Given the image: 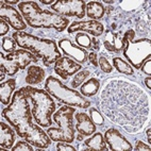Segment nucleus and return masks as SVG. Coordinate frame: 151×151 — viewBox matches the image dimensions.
Returning a JSON list of instances; mask_svg holds the SVG:
<instances>
[{
  "label": "nucleus",
  "instance_id": "27",
  "mask_svg": "<svg viewBox=\"0 0 151 151\" xmlns=\"http://www.w3.org/2000/svg\"><path fill=\"white\" fill-rule=\"evenodd\" d=\"M145 4V1H137V0H126L119 2V8L126 12H133L137 10L138 8H142V6Z\"/></svg>",
  "mask_w": 151,
  "mask_h": 151
},
{
  "label": "nucleus",
  "instance_id": "34",
  "mask_svg": "<svg viewBox=\"0 0 151 151\" xmlns=\"http://www.w3.org/2000/svg\"><path fill=\"white\" fill-rule=\"evenodd\" d=\"M133 149L136 151H150L151 147H150V145H146V144H144L142 140H136V143H135V148H133Z\"/></svg>",
  "mask_w": 151,
  "mask_h": 151
},
{
  "label": "nucleus",
  "instance_id": "32",
  "mask_svg": "<svg viewBox=\"0 0 151 151\" xmlns=\"http://www.w3.org/2000/svg\"><path fill=\"white\" fill-rule=\"evenodd\" d=\"M57 149L59 151H76V147L69 145V143H65V142H58Z\"/></svg>",
  "mask_w": 151,
  "mask_h": 151
},
{
  "label": "nucleus",
  "instance_id": "26",
  "mask_svg": "<svg viewBox=\"0 0 151 151\" xmlns=\"http://www.w3.org/2000/svg\"><path fill=\"white\" fill-rule=\"evenodd\" d=\"M91 76V71L88 69H81L79 73H76V76L73 77V79L70 82V86L71 88H77L79 87L81 84H83L84 82L86 81L88 77Z\"/></svg>",
  "mask_w": 151,
  "mask_h": 151
},
{
  "label": "nucleus",
  "instance_id": "5",
  "mask_svg": "<svg viewBox=\"0 0 151 151\" xmlns=\"http://www.w3.org/2000/svg\"><path fill=\"white\" fill-rule=\"evenodd\" d=\"M29 100L33 104L32 115L38 126L51 127L53 124L52 115L55 112V102L46 89L34 87L32 85L22 87Z\"/></svg>",
  "mask_w": 151,
  "mask_h": 151
},
{
  "label": "nucleus",
  "instance_id": "11",
  "mask_svg": "<svg viewBox=\"0 0 151 151\" xmlns=\"http://www.w3.org/2000/svg\"><path fill=\"white\" fill-rule=\"evenodd\" d=\"M0 19L6 20L15 31H24L27 28V22H24V17L16 9L9 6L4 0L0 1Z\"/></svg>",
  "mask_w": 151,
  "mask_h": 151
},
{
  "label": "nucleus",
  "instance_id": "31",
  "mask_svg": "<svg viewBox=\"0 0 151 151\" xmlns=\"http://www.w3.org/2000/svg\"><path fill=\"white\" fill-rule=\"evenodd\" d=\"M12 151H33V145L27 140H19L12 147Z\"/></svg>",
  "mask_w": 151,
  "mask_h": 151
},
{
  "label": "nucleus",
  "instance_id": "15",
  "mask_svg": "<svg viewBox=\"0 0 151 151\" xmlns=\"http://www.w3.org/2000/svg\"><path fill=\"white\" fill-rule=\"evenodd\" d=\"M82 69L81 64L68 57H61L54 63V73L63 80H67L70 76L76 75Z\"/></svg>",
  "mask_w": 151,
  "mask_h": 151
},
{
  "label": "nucleus",
  "instance_id": "18",
  "mask_svg": "<svg viewBox=\"0 0 151 151\" xmlns=\"http://www.w3.org/2000/svg\"><path fill=\"white\" fill-rule=\"evenodd\" d=\"M16 140V133L6 122L0 124V146L1 149H12Z\"/></svg>",
  "mask_w": 151,
  "mask_h": 151
},
{
  "label": "nucleus",
  "instance_id": "8",
  "mask_svg": "<svg viewBox=\"0 0 151 151\" xmlns=\"http://www.w3.org/2000/svg\"><path fill=\"white\" fill-rule=\"evenodd\" d=\"M44 86L51 96L66 105L77 106L80 109H87L91 106V101L85 99L81 93H78L75 88L66 86L62 83V81H60L53 76H49L46 79Z\"/></svg>",
  "mask_w": 151,
  "mask_h": 151
},
{
  "label": "nucleus",
  "instance_id": "20",
  "mask_svg": "<svg viewBox=\"0 0 151 151\" xmlns=\"http://www.w3.org/2000/svg\"><path fill=\"white\" fill-rule=\"evenodd\" d=\"M45 70L41 66H36V65H31L27 68V76L24 78L26 83L29 85H37L42 83L45 79Z\"/></svg>",
  "mask_w": 151,
  "mask_h": 151
},
{
  "label": "nucleus",
  "instance_id": "35",
  "mask_svg": "<svg viewBox=\"0 0 151 151\" xmlns=\"http://www.w3.org/2000/svg\"><path fill=\"white\" fill-rule=\"evenodd\" d=\"M9 31H10V26H9V24L6 20L0 19V35H1V36H4Z\"/></svg>",
  "mask_w": 151,
  "mask_h": 151
},
{
  "label": "nucleus",
  "instance_id": "14",
  "mask_svg": "<svg viewBox=\"0 0 151 151\" xmlns=\"http://www.w3.org/2000/svg\"><path fill=\"white\" fill-rule=\"evenodd\" d=\"M59 48L63 51V53L67 57H70L73 61H76L79 64L86 63L88 60V52L85 49L79 47L78 45H75L73 42L68 38H62L59 41Z\"/></svg>",
  "mask_w": 151,
  "mask_h": 151
},
{
  "label": "nucleus",
  "instance_id": "21",
  "mask_svg": "<svg viewBox=\"0 0 151 151\" xmlns=\"http://www.w3.org/2000/svg\"><path fill=\"white\" fill-rule=\"evenodd\" d=\"M105 14V6L100 1H89L86 3V11L85 15L91 20L101 19Z\"/></svg>",
  "mask_w": 151,
  "mask_h": 151
},
{
  "label": "nucleus",
  "instance_id": "22",
  "mask_svg": "<svg viewBox=\"0 0 151 151\" xmlns=\"http://www.w3.org/2000/svg\"><path fill=\"white\" fill-rule=\"evenodd\" d=\"M16 88V80L15 79H9L6 81L2 82L0 85V98L3 104L9 105L11 103V96Z\"/></svg>",
  "mask_w": 151,
  "mask_h": 151
},
{
  "label": "nucleus",
  "instance_id": "39",
  "mask_svg": "<svg viewBox=\"0 0 151 151\" xmlns=\"http://www.w3.org/2000/svg\"><path fill=\"white\" fill-rule=\"evenodd\" d=\"M151 129L150 127L147 128V130H146V137H147V142H148V145H150L151 144Z\"/></svg>",
  "mask_w": 151,
  "mask_h": 151
},
{
  "label": "nucleus",
  "instance_id": "7",
  "mask_svg": "<svg viewBox=\"0 0 151 151\" xmlns=\"http://www.w3.org/2000/svg\"><path fill=\"white\" fill-rule=\"evenodd\" d=\"M76 109L65 105L54 112L53 120L57 122L58 128H48L47 134L53 142L73 143L76 138V130L73 126V115Z\"/></svg>",
  "mask_w": 151,
  "mask_h": 151
},
{
  "label": "nucleus",
  "instance_id": "16",
  "mask_svg": "<svg viewBox=\"0 0 151 151\" xmlns=\"http://www.w3.org/2000/svg\"><path fill=\"white\" fill-rule=\"evenodd\" d=\"M103 33V46L109 52L118 53L124 48V42L120 33H113L110 29Z\"/></svg>",
  "mask_w": 151,
  "mask_h": 151
},
{
  "label": "nucleus",
  "instance_id": "23",
  "mask_svg": "<svg viewBox=\"0 0 151 151\" xmlns=\"http://www.w3.org/2000/svg\"><path fill=\"white\" fill-rule=\"evenodd\" d=\"M84 145H86L88 148H91V151H106V143H105L104 136L100 132H97L93 134L89 138L84 140Z\"/></svg>",
  "mask_w": 151,
  "mask_h": 151
},
{
  "label": "nucleus",
  "instance_id": "13",
  "mask_svg": "<svg viewBox=\"0 0 151 151\" xmlns=\"http://www.w3.org/2000/svg\"><path fill=\"white\" fill-rule=\"evenodd\" d=\"M69 34L76 32H84L93 35L94 37L101 36L104 32V26L98 20H84V22H73L67 28Z\"/></svg>",
  "mask_w": 151,
  "mask_h": 151
},
{
  "label": "nucleus",
  "instance_id": "33",
  "mask_svg": "<svg viewBox=\"0 0 151 151\" xmlns=\"http://www.w3.org/2000/svg\"><path fill=\"white\" fill-rule=\"evenodd\" d=\"M139 69H142V73H145V75L150 77L151 76V59L147 60L146 62H144V64L140 66Z\"/></svg>",
  "mask_w": 151,
  "mask_h": 151
},
{
  "label": "nucleus",
  "instance_id": "38",
  "mask_svg": "<svg viewBox=\"0 0 151 151\" xmlns=\"http://www.w3.org/2000/svg\"><path fill=\"white\" fill-rule=\"evenodd\" d=\"M144 83H145L146 87L150 91V89H151V78H150V77H147V78L144 79Z\"/></svg>",
  "mask_w": 151,
  "mask_h": 151
},
{
  "label": "nucleus",
  "instance_id": "4",
  "mask_svg": "<svg viewBox=\"0 0 151 151\" xmlns=\"http://www.w3.org/2000/svg\"><path fill=\"white\" fill-rule=\"evenodd\" d=\"M12 37L22 49L30 50L37 59H41L46 67L54 64L61 58L58 44L52 40L37 37L24 31H15Z\"/></svg>",
  "mask_w": 151,
  "mask_h": 151
},
{
  "label": "nucleus",
  "instance_id": "17",
  "mask_svg": "<svg viewBox=\"0 0 151 151\" xmlns=\"http://www.w3.org/2000/svg\"><path fill=\"white\" fill-rule=\"evenodd\" d=\"M76 130L78 131L80 134L84 136H91L96 132V124L93 122L91 117L86 113L80 112V113H76Z\"/></svg>",
  "mask_w": 151,
  "mask_h": 151
},
{
  "label": "nucleus",
  "instance_id": "25",
  "mask_svg": "<svg viewBox=\"0 0 151 151\" xmlns=\"http://www.w3.org/2000/svg\"><path fill=\"white\" fill-rule=\"evenodd\" d=\"M113 63V67H115V69L120 73H124L126 76H132L134 73V69L127 61L122 60V58H113L112 60Z\"/></svg>",
  "mask_w": 151,
  "mask_h": 151
},
{
  "label": "nucleus",
  "instance_id": "43",
  "mask_svg": "<svg viewBox=\"0 0 151 151\" xmlns=\"http://www.w3.org/2000/svg\"><path fill=\"white\" fill-rule=\"evenodd\" d=\"M102 3H106V4H113V3H115V1H103Z\"/></svg>",
  "mask_w": 151,
  "mask_h": 151
},
{
  "label": "nucleus",
  "instance_id": "42",
  "mask_svg": "<svg viewBox=\"0 0 151 151\" xmlns=\"http://www.w3.org/2000/svg\"><path fill=\"white\" fill-rule=\"evenodd\" d=\"M83 137H84V135H82V134H80V133H79V136L77 137V139L81 140V139H83Z\"/></svg>",
  "mask_w": 151,
  "mask_h": 151
},
{
  "label": "nucleus",
  "instance_id": "1",
  "mask_svg": "<svg viewBox=\"0 0 151 151\" xmlns=\"http://www.w3.org/2000/svg\"><path fill=\"white\" fill-rule=\"evenodd\" d=\"M97 104L111 122L131 134L140 132L150 117L148 95L135 82L124 78L108 79Z\"/></svg>",
  "mask_w": 151,
  "mask_h": 151
},
{
  "label": "nucleus",
  "instance_id": "9",
  "mask_svg": "<svg viewBox=\"0 0 151 151\" xmlns=\"http://www.w3.org/2000/svg\"><path fill=\"white\" fill-rule=\"evenodd\" d=\"M1 65L4 66L8 76H15L19 69H24L31 63H37L38 59L32 52L24 49H17L15 52L6 53V55L1 52Z\"/></svg>",
  "mask_w": 151,
  "mask_h": 151
},
{
  "label": "nucleus",
  "instance_id": "19",
  "mask_svg": "<svg viewBox=\"0 0 151 151\" xmlns=\"http://www.w3.org/2000/svg\"><path fill=\"white\" fill-rule=\"evenodd\" d=\"M76 45L85 49V50H95L98 51L100 48V43L95 37H91L87 33H77L75 36Z\"/></svg>",
  "mask_w": 151,
  "mask_h": 151
},
{
  "label": "nucleus",
  "instance_id": "40",
  "mask_svg": "<svg viewBox=\"0 0 151 151\" xmlns=\"http://www.w3.org/2000/svg\"><path fill=\"white\" fill-rule=\"evenodd\" d=\"M4 2L6 4H9V6H11V4H19L20 3L18 0H4Z\"/></svg>",
  "mask_w": 151,
  "mask_h": 151
},
{
  "label": "nucleus",
  "instance_id": "37",
  "mask_svg": "<svg viewBox=\"0 0 151 151\" xmlns=\"http://www.w3.org/2000/svg\"><path fill=\"white\" fill-rule=\"evenodd\" d=\"M0 71H1V75H0V80H1V81H3V80H4V78H6V76H8V75H6V68H4V66H3V65H0Z\"/></svg>",
  "mask_w": 151,
  "mask_h": 151
},
{
  "label": "nucleus",
  "instance_id": "29",
  "mask_svg": "<svg viewBox=\"0 0 151 151\" xmlns=\"http://www.w3.org/2000/svg\"><path fill=\"white\" fill-rule=\"evenodd\" d=\"M16 42L14 38L11 37H3L2 38V50L6 53H12L16 51Z\"/></svg>",
  "mask_w": 151,
  "mask_h": 151
},
{
  "label": "nucleus",
  "instance_id": "30",
  "mask_svg": "<svg viewBox=\"0 0 151 151\" xmlns=\"http://www.w3.org/2000/svg\"><path fill=\"white\" fill-rule=\"evenodd\" d=\"M98 65H99L100 69L102 70L103 73H111L113 71V65L111 64L110 61H109L104 55H100V57L98 58Z\"/></svg>",
  "mask_w": 151,
  "mask_h": 151
},
{
  "label": "nucleus",
  "instance_id": "10",
  "mask_svg": "<svg viewBox=\"0 0 151 151\" xmlns=\"http://www.w3.org/2000/svg\"><path fill=\"white\" fill-rule=\"evenodd\" d=\"M53 13L63 17L84 18L86 11V3L83 0H60L50 6Z\"/></svg>",
  "mask_w": 151,
  "mask_h": 151
},
{
  "label": "nucleus",
  "instance_id": "12",
  "mask_svg": "<svg viewBox=\"0 0 151 151\" xmlns=\"http://www.w3.org/2000/svg\"><path fill=\"white\" fill-rule=\"evenodd\" d=\"M104 139L112 151H131L132 145L116 128H110L104 133Z\"/></svg>",
  "mask_w": 151,
  "mask_h": 151
},
{
  "label": "nucleus",
  "instance_id": "41",
  "mask_svg": "<svg viewBox=\"0 0 151 151\" xmlns=\"http://www.w3.org/2000/svg\"><path fill=\"white\" fill-rule=\"evenodd\" d=\"M41 2L43 3V4H49V6H51L55 1H54V0H41Z\"/></svg>",
  "mask_w": 151,
  "mask_h": 151
},
{
  "label": "nucleus",
  "instance_id": "3",
  "mask_svg": "<svg viewBox=\"0 0 151 151\" xmlns=\"http://www.w3.org/2000/svg\"><path fill=\"white\" fill-rule=\"evenodd\" d=\"M18 9L27 24L34 29H53L58 32H63L69 27L68 18L49 10H43L35 1H22Z\"/></svg>",
  "mask_w": 151,
  "mask_h": 151
},
{
  "label": "nucleus",
  "instance_id": "28",
  "mask_svg": "<svg viewBox=\"0 0 151 151\" xmlns=\"http://www.w3.org/2000/svg\"><path fill=\"white\" fill-rule=\"evenodd\" d=\"M89 117L96 126H103L104 124V118H103L102 114L96 108L89 109Z\"/></svg>",
  "mask_w": 151,
  "mask_h": 151
},
{
  "label": "nucleus",
  "instance_id": "6",
  "mask_svg": "<svg viewBox=\"0 0 151 151\" xmlns=\"http://www.w3.org/2000/svg\"><path fill=\"white\" fill-rule=\"evenodd\" d=\"M136 32L133 29H128L122 34L124 42V57L127 59L132 67L139 69L147 60L151 59V41L150 38H139L134 41Z\"/></svg>",
  "mask_w": 151,
  "mask_h": 151
},
{
  "label": "nucleus",
  "instance_id": "36",
  "mask_svg": "<svg viewBox=\"0 0 151 151\" xmlns=\"http://www.w3.org/2000/svg\"><path fill=\"white\" fill-rule=\"evenodd\" d=\"M88 60H89V62H91L93 64V66H95V67L99 66V65H98L97 52H96V51H92L91 53H88Z\"/></svg>",
  "mask_w": 151,
  "mask_h": 151
},
{
  "label": "nucleus",
  "instance_id": "2",
  "mask_svg": "<svg viewBox=\"0 0 151 151\" xmlns=\"http://www.w3.org/2000/svg\"><path fill=\"white\" fill-rule=\"evenodd\" d=\"M29 98L20 88L14 93L11 103L2 111V116L15 129L19 137L29 142L36 148L45 149L51 145V138L41 127L33 124L32 110Z\"/></svg>",
  "mask_w": 151,
  "mask_h": 151
},
{
  "label": "nucleus",
  "instance_id": "24",
  "mask_svg": "<svg viewBox=\"0 0 151 151\" xmlns=\"http://www.w3.org/2000/svg\"><path fill=\"white\" fill-rule=\"evenodd\" d=\"M100 86H101V83H100L99 79L91 78L84 82L83 85H81L80 93L84 97H93L99 92Z\"/></svg>",
  "mask_w": 151,
  "mask_h": 151
}]
</instances>
